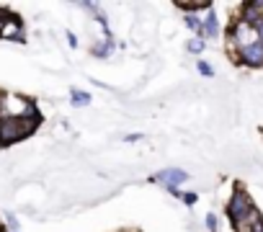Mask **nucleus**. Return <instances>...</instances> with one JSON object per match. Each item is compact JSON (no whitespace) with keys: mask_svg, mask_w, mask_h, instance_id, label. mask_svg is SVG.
<instances>
[{"mask_svg":"<svg viewBox=\"0 0 263 232\" xmlns=\"http://www.w3.org/2000/svg\"><path fill=\"white\" fill-rule=\"evenodd\" d=\"M70 98H72L70 103L78 106V108H83V106L90 103V93H88V90H78V88H72V90H70Z\"/></svg>","mask_w":263,"mask_h":232,"instance_id":"nucleus-10","label":"nucleus"},{"mask_svg":"<svg viewBox=\"0 0 263 232\" xmlns=\"http://www.w3.org/2000/svg\"><path fill=\"white\" fill-rule=\"evenodd\" d=\"M42 124L39 116H24V119H0V145H13L26 137H31Z\"/></svg>","mask_w":263,"mask_h":232,"instance_id":"nucleus-1","label":"nucleus"},{"mask_svg":"<svg viewBox=\"0 0 263 232\" xmlns=\"http://www.w3.org/2000/svg\"><path fill=\"white\" fill-rule=\"evenodd\" d=\"M232 60H237V62L245 65V67H263V44L258 42V44H253V47H245V49H240Z\"/></svg>","mask_w":263,"mask_h":232,"instance_id":"nucleus-7","label":"nucleus"},{"mask_svg":"<svg viewBox=\"0 0 263 232\" xmlns=\"http://www.w3.org/2000/svg\"><path fill=\"white\" fill-rule=\"evenodd\" d=\"M206 229H209V232H217V229H219V227H217V214H212V211L206 214Z\"/></svg>","mask_w":263,"mask_h":232,"instance_id":"nucleus-13","label":"nucleus"},{"mask_svg":"<svg viewBox=\"0 0 263 232\" xmlns=\"http://www.w3.org/2000/svg\"><path fill=\"white\" fill-rule=\"evenodd\" d=\"M0 232H6V227H3V224H0Z\"/></svg>","mask_w":263,"mask_h":232,"instance_id":"nucleus-17","label":"nucleus"},{"mask_svg":"<svg viewBox=\"0 0 263 232\" xmlns=\"http://www.w3.org/2000/svg\"><path fill=\"white\" fill-rule=\"evenodd\" d=\"M67 44H70V47H72V49H75V47H78V36H75V34H72V31H67Z\"/></svg>","mask_w":263,"mask_h":232,"instance_id":"nucleus-16","label":"nucleus"},{"mask_svg":"<svg viewBox=\"0 0 263 232\" xmlns=\"http://www.w3.org/2000/svg\"><path fill=\"white\" fill-rule=\"evenodd\" d=\"M253 26H255V31H258V42L263 44V16H260V18H258Z\"/></svg>","mask_w":263,"mask_h":232,"instance_id":"nucleus-15","label":"nucleus"},{"mask_svg":"<svg viewBox=\"0 0 263 232\" xmlns=\"http://www.w3.org/2000/svg\"><path fill=\"white\" fill-rule=\"evenodd\" d=\"M253 211H255V204H253L250 194H248L242 186H235V191H232V196H230V201H227V219L232 222V227L242 224Z\"/></svg>","mask_w":263,"mask_h":232,"instance_id":"nucleus-3","label":"nucleus"},{"mask_svg":"<svg viewBox=\"0 0 263 232\" xmlns=\"http://www.w3.org/2000/svg\"><path fill=\"white\" fill-rule=\"evenodd\" d=\"M178 199H181V201H186L189 206H191V204H196V194H183V191H178Z\"/></svg>","mask_w":263,"mask_h":232,"instance_id":"nucleus-14","label":"nucleus"},{"mask_svg":"<svg viewBox=\"0 0 263 232\" xmlns=\"http://www.w3.org/2000/svg\"><path fill=\"white\" fill-rule=\"evenodd\" d=\"M196 70H199L204 78H214V67H212L209 62H204V60H196Z\"/></svg>","mask_w":263,"mask_h":232,"instance_id":"nucleus-12","label":"nucleus"},{"mask_svg":"<svg viewBox=\"0 0 263 232\" xmlns=\"http://www.w3.org/2000/svg\"><path fill=\"white\" fill-rule=\"evenodd\" d=\"M204 49H206V42L199 39V36H194V39L186 42V52H191V54H201Z\"/></svg>","mask_w":263,"mask_h":232,"instance_id":"nucleus-11","label":"nucleus"},{"mask_svg":"<svg viewBox=\"0 0 263 232\" xmlns=\"http://www.w3.org/2000/svg\"><path fill=\"white\" fill-rule=\"evenodd\" d=\"M235 232H263V217H260V211L255 209L242 224H237V227H232Z\"/></svg>","mask_w":263,"mask_h":232,"instance_id":"nucleus-8","label":"nucleus"},{"mask_svg":"<svg viewBox=\"0 0 263 232\" xmlns=\"http://www.w3.org/2000/svg\"><path fill=\"white\" fill-rule=\"evenodd\" d=\"M201 34H199V39H217L219 36V18H217V13H214V6H209L201 16Z\"/></svg>","mask_w":263,"mask_h":232,"instance_id":"nucleus-6","label":"nucleus"},{"mask_svg":"<svg viewBox=\"0 0 263 232\" xmlns=\"http://www.w3.org/2000/svg\"><path fill=\"white\" fill-rule=\"evenodd\" d=\"M111 49H114V42H111V36L106 34V39L101 42V44H93V57H101V60H106L108 54H111Z\"/></svg>","mask_w":263,"mask_h":232,"instance_id":"nucleus-9","label":"nucleus"},{"mask_svg":"<svg viewBox=\"0 0 263 232\" xmlns=\"http://www.w3.org/2000/svg\"><path fill=\"white\" fill-rule=\"evenodd\" d=\"M153 181H155L158 186H163L165 191H171L173 196H178V188L189 181V173L181 170V168H163V170H158V173L153 176Z\"/></svg>","mask_w":263,"mask_h":232,"instance_id":"nucleus-4","label":"nucleus"},{"mask_svg":"<svg viewBox=\"0 0 263 232\" xmlns=\"http://www.w3.org/2000/svg\"><path fill=\"white\" fill-rule=\"evenodd\" d=\"M0 39H11V42H24V24L13 13H0Z\"/></svg>","mask_w":263,"mask_h":232,"instance_id":"nucleus-5","label":"nucleus"},{"mask_svg":"<svg viewBox=\"0 0 263 232\" xmlns=\"http://www.w3.org/2000/svg\"><path fill=\"white\" fill-rule=\"evenodd\" d=\"M253 44H258V31H255V26L248 24V21H242V18H235L232 26H230V31H227V47H230V54L235 57L240 49L253 47Z\"/></svg>","mask_w":263,"mask_h":232,"instance_id":"nucleus-2","label":"nucleus"}]
</instances>
